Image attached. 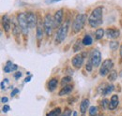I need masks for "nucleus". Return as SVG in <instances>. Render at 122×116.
<instances>
[{
	"instance_id": "1a4fd4ad",
	"label": "nucleus",
	"mask_w": 122,
	"mask_h": 116,
	"mask_svg": "<svg viewBox=\"0 0 122 116\" xmlns=\"http://www.w3.org/2000/svg\"><path fill=\"white\" fill-rule=\"evenodd\" d=\"M25 17H26V21H27V24L29 25V28L37 27L39 20H37L36 15L34 14L33 12H31V11H28V12L25 13Z\"/></svg>"
},
{
	"instance_id": "4c0bfd02",
	"label": "nucleus",
	"mask_w": 122,
	"mask_h": 116,
	"mask_svg": "<svg viewBox=\"0 0 122 116\" xmlns=\"http://www.w3.org/2000/svg\"><path fill=\"white\" fill-rule=\"evenodd\" d=\"M30 80H31V76H29L28 78H25V82H28Z\"/></svg>"
},
{
	"instance_id": "2f4dec72",
	"label": "nucleus",
	"mask_w": 122,
	"mask_h": 116,
	"mask_svg": "<svg viewBox=\"0 0 122 116\" xmlns=\"http://www.w3.org/2000/svg\"><path fill=\"white\" fill-rule=\"evenodd\" d=\"M2 111H3L4 113H7V112L10 111V106H9V105H5V106L3 107V109H2Z\"/></svg>"
},
{
	"instance_id": "b1692460",
	"label": "nucleus",
	"mask_w": 122,
	"mask_h": 116,
	"mask_svg": "<svg viewBox=\"0 0 122 116\" xmlns=\"http://www.w3.org/2000/svg\"><path fill=\"white\" fill-rule=\"evenodd\" d=\"M12 66H13L12 62H11V61H8V62H7V65L4 67V71L7 73L10 72V71H11V68H12Z\"/></svg>"
},
{
	"instance_id": "9b49d317",
	"label": "nucleus",
	"mask_w": 122,
	"mask_h": 116,
	"mask_svg": "<svg viewBox=\"0 0 122 116\" xmlns=\"http://www.w3.org/2000/svg\"><path fill=\"white\" fill-rule=\"evenodd\" d=\"M63 20V10H59L56 12V14L54 16V23H55V28L59 27L61 25Z\"/></svg>"
},
{
	"instance_id": "4468645a",
	"label": "nucleus",
	"mask_w": 122,
	"mask_h": 116,
	"mask_svg": "<svg viewBox=\"0 0 122 116\" xmlns=\"http://www.w3.org/2000/svg\"><path fill=\"white\" fill-rule=\"evenodd\" d=\"M2 26L6 32H9L10 29V22L8 17V15H4L2 17Z\"/></svg>"
},
{
	"instance_id": "f03ea898",
	"label": "nucleus",
	"mask_w": 122,
	"mask_h": 116,
	"mask_svg": "<svg viewBox=\"0 0 122 116\" xmlns=\"http://www.w3.org/2000/svg\"><path fill=\"white\" fill-rule=\"evenodd\" d=\"M69 26H70V22L67 21L59 27L56 33V40H55L56 44H59L65 40V39L67 38L68 32H69Z\"/></svg>"
},
{
	"instance_id": "473e14b6",
	"label": "nucleus",
	"mask_w": 122,
	"mask_h": 116,
	"mask_svg": "<svg viewBox=\"0 0 122 116\" xmlns=\"http://www.w3.org/2000/svg\"><path fill=\"white\" fill-rule=\"evenodd\" d=\"M7 82H9V80H8V79H6V80H4V81L2 82V83H1V89H2V90L5 89V83H7Z\"/></svg>"
},
{
	"instance_id": "a211bd4d",
	"label": "nucleus",
	"mask_w": 122,
	"mask_h": 116,
	"mask_svg": "<svg viewBox=\"0 0 122 116\" xmlns=\"http://www.w3.org/2000/svg\"><path fill=\"white\" fill-rule=\"evenodd\" d=\"M82 41H83V45H85V46H90L92 44V42H93V39H92L89 35H86L84 37V39H83Z\"/></svg>"
},
{
	"instance_id": "c756f323",
	"label": "nucleus",
	"mask_w": 122,
	"mask_h": 116,
	"mask_svg": "<svg viewBox=\"0 0 122 116\" xmlns=\"http://www.w3.org/2000/svg\"><path fill=\"white\" fill-rule=\"evenodd\" d=\"M92 68H93V65H92V63L90 62V61H88L87 64L86 65V71L90 72V71L92 70Z\"/></svg>"
},
{
	"instance_id": "ddd939ff",
	"label": "nucleus",
	"mask_w": 122,
	"mask_h": 116,
	"mask_svg": "<svg viewBox=\"0 0 122 116\" xmlns=\"http://www.w3.org/2000/svg\"><path fill=\"white\" fill-rule=\"evenodd\" d=\"M118 97L117 95H114L112 97H111V100H110V103H109V110H115L117 108L118 106Z\"/></svg>"
},
{
	"instance_id": "0eeeda50",
	"label": "nucleus",
	"mask_w": 122,
	"mask_h": 116,
	"mask_svg": "<svg viewBox=\"0 0 122 116\" xmlns=\"http://www.w3.org/2000/svg\"><path fill=\"white\" fill-rule=\"evenodd\" d=\"M89 61L91 62L93 67H95V68H98V67L101 65V62H102V55H101V53H100L99 50L95 49V50L92 51V53H90Z\"/></svg>"
},
{
	"instance_id": "f257e3e1",
	"label": "nucleus",
	"mask_w": 122,
	"mask_h": 116,
	"mask_svg": "<svg viewBox=\"0 0 122 116\" xmlns=\"http://www.w3.org/2000/svg\"><path fill=\"white\" fill-rule=\"evenodd\" d=\"M102 13H103L102 7H97L92 10V12L88 17V24L90 27L95 28L102 24Z\"/></svg>"
},
{
	"instance_id": "ea45409f",
	"label": "nucleus",
	"mask_w": 122,
	"mask_h": 116,
	"mask_svg": "<svg viewBox=\"0 0 122 116\" xmlns=\"http://www.w3.org/2000/svg\"><path fill=\"white\" fill-rule=\"evenodd\" d=\"M73 114H74V116H77V112L76 111H74V112H73Z\"/></svg>"
},
{
	"instance_id": "aec40b11",
	"label": "nucleus",
	"mask_w": 122,
	"mask_h": 116,
	"mask_svg": "<svg viewBox=\"0 0 122 116\" xmlns=\"http://www.w3.org/2000/svg\"><path fill=\"white\" fill-rule=\"evenodd\" d=\"M104 30L102 28H99L96 32H95V39H102V37L104 36Z\"/></svg>"
},
{
	"instance_id": "6e6552de",
	"label": "nucleus",
	"mask_w": 122,
	"mask_h": 116,
	"mask_svg": "<svg viewBox=\"0 0 122 116\" xmlns=\"http://www.w3.org/2000/svg\"><path fill=\"white\" fill-rule=\"evenodd\" d=\"M84 57H85V55H83L82 53H78L75 56H73L72 59H71V64H72V66H73L75 68H77V69L81 68L82 66H83V64H84V60H85Z\"/></svg>"
},
{
	"instance_id": "39448f33",
	"label": "nucleus",
	"mask_w": 122,
	"mask_h": 116,
	"mask_svg": "<svg viewBox=\"0 0 122 116\" xmlns=\"http://www.w3.org/2000/svg\"><path fill=\"white\" fill-rule=\"evenodd\" d=\"M44 30H45L46 35L48 37H50L53 34V30L55 28V23H54V18L51 16V14H46L45 18H44Z\"/></svg>"
},
{
	"instance_id": "f8f14e48",
	"label": "nucleus",
	"mask_w": 122,
	"mask_h": 116,
	"mask_svg": "<svg viewBox=\"0 0 122 116\" xmlns=\"http://www.w3.org/2000/svg\"><path fill=\"white\" fill-rule=\"evenodd\" d=\"M120 35V32L118 29L116 28H108L106 30V36L108 39H117Z\"/></svg>"
},
{
	"instance_id": "6ab92c4d",
	"label": "nucleus",
	"mask_w": 122,
	"mask_h": 116,
	"mask_svg": "<svg viewBox=\"0 0 122 116\" xmlns=\"http://www.w3.org/2000/svg\"><path fill=\"white\" fill-rule=\"evenodd\" d=\"M114 91V85L113 84H108L106 86L103 88V90H102V95L103 96H106V95H109L110 93H112Z\"/></svg>"
},
{
	"instance_id": "c9c22d12",
	"label": "nucleus",
	"mask_w": 122,
	"mask_h": 116,
	"mask_svg": "<svg viewBox=\"0 0 122 116\" xmlns=\"http://www.w3.org/2000/svg\"><path fill=\"white\" fill-rule=\"evenodd\" d=\"M8 100H9V99H8V97H2V99H1V101L3 102V103L8 102Z\"/></svg>"
},
{
	"instance_id": "cd10ccee",
	"label": "nucleus",
	"mask_w": 122,
	"mask_h": 116,
	"mask_svg": "<svg viewBox=\"0 0 122 116\" xmlns=\"http://www.w3.org/2000/svg\"><path fill=\"white\" fill-rule=\"evenodd\" d=\"M98 113V108L96 106H92L89 109V114L90 115H97Z\"/></svg>"
},
{
	"instance_id": "a878e982",
	"label": "nucleus",
	"mask_w": 122,
	"mask_h": 116,
	"mask_svg": "<svg viewBox=\"0 0 122 116\" xmlns=\"http://www.w3.org/2000/svg\"><path fill=\"white\" fill-rule=\"evenodd\" d=\"M83 44V41L82 40H80V39H78L76 41V43L74 44V46H73V51L74 52H78V51H80L81 49H82V45Z\"/></svg>"
},
{
	"instance_id": "72a5a7b5",
	"label": "nucleus",
	"mask_w": 122,
	"mask_h": 116,
	"mask_svg": "<svg viewBox=\"0 0 122 116\" xmlns=\"http://www.w3.org/2000/svg\"><path fill=\"white\" fill-rule=\"evenodd\" d=\"M22 77V72H20V71H18V72H16L14 74V78H15L16 80H18V79H20Z\"/></svg>"
},
{
	"instance_id": "e433bc0d",
	"label": "nucleus",
	"mask_w": 122,
	"mask_h": 116,
	"mask_svg": "<svg viewBox=\"0 0 122 116\" xmlns=\"http://www.w3.org/2000/svg\"><path fill=\"white\" fill-rule=\"evenodd\" d=\"M17 68H18V66L13 64V66H12V68H11V71H14V70H16Z\"/></svg>"
},
{
	"instance_id": "f3484780",
	"label": "nucleus",
	"mask_w": 122,
	"mask_h": 116,
	"mask_svg": "<svg viewBox=\"0 0 122 116\" xmlns=\"http://www.w3.org/2000/svg\"><path fill=\"white\" fill-rule=\"evenodd\" d=\"M73 89V86L72 85H70V84H66L65 87H63L61 89V91L59 92V96H65V95H68L70 94Z\"/></svg>"
},
{
	"instance_id": "bb28decb",
	"label": "nucleus",
	"mask_w": 122,
	"mask_h": 116,
	"mask_svg": "<svg viewBox=\"0 0 122 116\" xmlns=\"http://www.w3.org/2000/svg\"><path fill=\"white\" fill-rule=\"evenodd\" d=\"M118 46H119V44H118V42H117V41H111V42H110V44H109L110 49H111V50H113V51L117 50Z\"/></svg>"
},
{
	"instance_id": "58836bf2",
	"label": "nucleus",
	"mask_w": 122,
	"mask_h": 116,
	"mask_svg": "<svg viewBox=\"0 0 122 116\" xmlns=\"http://www.w3.org/2000/svg\"><path fill=\"white\" fill-rule=\"evenodd\" d=\"M120 54H121V56H122V44L120 45Z\"/></svg>"
},
{
	"instance_id": "7c9ffc66",
	"label": "nucleus",
	"mask_w": 122,
	"mask_h": 116,
	"mask_svg": "<svg viewBox=\"0 0 122 116\" xmlns=\"http://www.w3.org/2000/svg\"><path fill=\"white\" fill-rule=\"evenodd\" d=\"M71 111L70 109H66L65 111L63 113H61L60 116H71Z\"/></svg>"
},
{
	"instance_id": "f704fd0d",
	"label": "nucleus",
	"mask_w": 122,
	"mask_h": 116,
	"mask_svg": "<svg viewBox=\"0 0 122 116\" xmlns=\"http://www.w3.org/2000/svg\"><path fill=\"white\" fill-rule=\"evenodd\" d=\"M18 93H19V89L15 88V89H14V90H13V91L10 93V96H11V97H14L16 94H18Z\"/></svg>"
},
{
	"instance_id": "5701e85b",
	"label": "nucleus",
	"mask_w": 122,
	"mask_h": 116,
	"mask_svg": "<svg viewBox=\"0 0 122 116\" xmlns=\"http://www.w3.org/2000/svg\"><path fill=\"white\" fill-rule=\"evenodd\" d=\"M117 78V71H115V70H111V72L108 74V80L110 82L115 81Z\"/></svg>"
},
{
	"instance_id": "20e7f679",
	"label": "nucleus",
	"mask_w": 122,
	"mask_h": 116,
	"mask_svg": "<svg viewBox=\"0 0 122 116\" xmlns=\"http://www.w3.org/2000/svg\"><path fill=\"white\" fill-rule=\"evenodd\" d=\"M17 21H18V24L21 28V31L23 33V35L25 37L28 36V29H29V25L27 24L26 21V17H25V13H19L17 16Z\"/></svg>"
},
{
	"instance_id": "2eb2a0df",
	"label": "nucleus",
	"mask_w": 122,
	"mask_h": 116,
	"mask_svg": "<svg viewBox=\"0 0 122 116\" xmlns=\"http://www.w3.org/2000/svg\"><path fill=\"white\" fill-rule=\"evenodd\" d=\"M88 106H89V100L87 98L84 99L83 101L81 102V104H80V111H81L82 114H85L86 112Z\"/></svg>"
},
{
	"instance_id": "393cba45",
	"label": "nucleus",
	"mask_w": 122,
	"mask_h": 116,
	"mask_svg": "<svg viewBox=\"0 0 122 116\" xmlns=\"http://www.w3.org/2000/svg\"><path fill=\"white\" fill-rule=\"evenodd\" d=\"M72 81V78H71V76H65L62 80H61V84H68V83H70Z\"/></svg>"
},
{
	"instance_id": "412c9836",
	"label": "nucleus",
	"mask_w": 122,
	"mask_h": 116,
	"mask_svg": "<svg viewBox=\"0 0 122 116\" xmlns=\"http://www.w3.org/2000/svg\"><path fill=\"white\" fill-rule=\"evenodd\" d=\"M61 115V109L60 108H56L50 112L47 113V116H60Z\"/></svg>"
},
{
	"instance_id": "7ed1b4c3",
	"label": "nucleus",
	"mask_w": 122,
	"mask_h": 116,
	"mask_svg": "<svg viewBox=\"0 0 122 116\" xmlns=\"http://www.w3.org/2000/svg\"><path fill=\"white\" fill-rule=\"evenodd\" d=\"M86 14H79L76 16L75 20L72 23V31L74 34H76L78 32H80L82 29L84 28L85 24H86Z\"/></svg>"
},
{
	"instance_id": "423d86ee",
	"label": "nucleus",
	"mask_w": 122,
	"mask_h": 116,
	"mask_svg": "<svg viewBox=\"0 0 122 116\" xmlns=\"http://www.w3.org/2000/svg\"><path fill=\"white\" fill-rule=\"evenodd\" d=\"M113 67H114V63L111 59H107L105 61H103V63L102 64L101 68H100V75L102 77L108 75L113 69Z\"/></svg>"
},
{
	"instance_id": "a19ab883",
	"label": "nucleus",
	"mask_w": 122,
	"mask_h": 116,
	"mask_svg": "<svg viewBox=\"0 0 122 116\" xmlns=\"http://www.w3.org/2000/svg\"><path fill=\"white\" fill-rule=\"evenodd\" d=\"M90 116H98V115H90Z\"/></svg>"
},
{
	"instance_id": "79ce46f5",
	"label": "nucleus",
	"mask_w": 122,
	"mask_h": 116,
	"mask_svg": "<svg viewBox=\"0 0 122 116\" xmlns=\"http://www.w3.org/2000/svg\"><path fill=\"white\" fill-rule=\"evenodd\" d=\"M82 116H85V114H83V115H82Z\"/></svg>"
},
{
	"instance_id": "9d476101",
	"label": "nucleus",
	"mask_w": 122,
	"mask_h": 116,
	"mask_svg": "<svg viewBox=\"0 0 122 116\" xmlns=\"http://www.w3.org/2000/svg\"><path fill=\"white\" fill-rule=\"evenodd\" d=\"M44 32H45V30H44V24L41 22V20H39L38 21V24H37V39H38L39 41L42 40L43 33Z\"/></svg>"
},
{
	"instance_id": "dca6fc26",
	"label": "nucleus",
	"mask_w": 122,
	"mask_h": 116,
	"mask_svg": "<svg viewBox=\"0 0 122 116\" xmlns=\"http://www.w3.org/2000/svg\"><path fill=\"white\" fill-rule=\"evenodd\" d=\"M57 83H58V81L56 79H51L49 83H48V89L50 92H54L56 90V88L57 87Z\"/></svg>"
},
{
	"instance_id": "c85d7f7f",
	"label": "nucleus",
	"mask_w": 122,
	"mask_h": 116,
	"mask_svg": "<svg viewBox=\"0 0 122 116\" xmlns=\"http://www.w3.org/2000/svg\"><path fill=\"white\" fill-rule=\"evenodd\" d=\"M109 103H110V102L108 101L107 99H102V102H101V106H102V108L103 110H105V109H108V108H109Z\"/></svg>"
},
{
	"instance_id": "4be33fe9",
	"label": "nucleus",
	"mask_w": 122,
	"mask_h": 116,
	"mask_svg": "<svg viewBox=\"0 0 122 116\" xmlns=\"http://www.w3.org/2000/svg\"><path fill=\"white\" fill-rule=\"evenodd\" d=\"M20 30H21V28H20L19 24H13L12 33H13V35H14L15 37H18V36L20 35V32H22V31H20Z\"/></svg>"
}]
</instances>
